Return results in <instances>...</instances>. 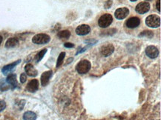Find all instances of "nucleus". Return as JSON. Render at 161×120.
<instances>
[{"mask_svg":"<svg viewBox=\"0 0 161 120\" xmlns=\"http://www.w3.org/2000/svg\"><path fill=\"white\" fill-rule=\"evenodd\" d=\"M91 66L90 62L86 59H83L78 62L76 69H77V72L80 74H85L90 71Z\"/></svg>","mask_w":161,"mask_h":120,"instance_id":"obj_1","label":"nucleus"},{"mask_svg":"<svg viewBox=\"0 0 161 120\" xmlns=\"http://www.w3.org/2000/svg\"><path fill=\"white\" fill-rule=\"evenodd\" d=\"M146 25L149 28H158L160 25V17L157 15H150L146 19Z\"/></svg>","mask_w":161,"mask_h":120,"instance_id":"obj_2","label":"nucleus"},{"mask_svg":"<svg viewBox=\"0 0 161 120\" xmlns=\"http://www.w3.org/2000/svg\"><path fill=\"white\" fill-rule=\"evenodd\" d=\"M50 40H51V37L49 35L45 34V33H39V34H36L33 37L32 42L34 44L43 45L49 43Z\"/></svg>","mask_w":161,"mask_h":120,"instance_id":"obj_3","label":"nucleus"},{"mask_svg":"<svg viewBox=\"0 0 161 120\" xmlns=\"http://www.w3.org/2000/svg\"><path fill=\"white\" fill-rule=\"evenodd\" d=\"M113 22L112 16L109 13L102 15L100 16V18L99 19L98 24L99 26L102 28H106L107 27H109Z\"/></svg>","mask_w":161,"mask_h":120,"instance_id":"obj_4","label":"nucleus"},{"mask_svg":"<svg viewBox=\"0 0 161 120\" xmlns=\"http://www.w3.org/2000/svg\"><path fill=\"white\" fill-rule=\"evenodd\" d=\"M146 54L151 59H155L158 56L159 51L155 46L150 45L146 48Z\"/></svg>","mask_w":161,"mask_h":120,"instance_id":"obj_5","label":"nucleus"},{"mask_svg":"<svg viewBox=\"0 0 161 120\" xmlns=\"http://www.w3.org/2000/svg\"><path fill=\"white\" fill-rule=\"evenodd\" d=\"M129 14V10L127 8H120L116 10L114 15L117 19L121 20L125 19Z\"/></svg>","mask_w":161,"mask_h":120,"instance_id":"obj_6","label":"nucleus"},{"mask_svg":"<svg viewBox=\"0 0 161 120\" xmlns=\"http://www.w3.org/2000/svg\"><path fill=\"white\" fill-rule=\"evenodd\" d=\"M150 9V5L147 2H143L139 3L137 6H136V11L140 14H144V13H147Z\"/></svg>","mask_w":161,"mask_h":120,"instance_id":"obj_7","label":"nucleus"},{"mask_svg":"<svg viewBox=\"0 0 161 120\" xmlns=\"http://www.w3.org/2000/svg\"><path fill=\"white\" fill-rule=\"evenodd\" d=\"M114 51V47L112 44H106L105 45L101 47L100 52L102 56H109L112 55Z\"/></svg>","mask_w":161,"mask_h":120,"instance_id":"obj_8","label":"nucleus"},{"mask_svg":"<svg viewBox=\"0 0 161 120\" xmlns=\"http://www.w3.org/2000/svg\"><path fill=\"white\" fill-rule=\"evenodd\" d=\"M140 24V19L137 16H134V17L129 18V19L126 21V27L129 28H135L138 27Z\"/></svg>","mask_w":161,"mask_h":120,"instance_id":"obj_9","label":"nucleus"},{"mask_svg":"<svg viewBox=\"0 0 161 120\" xmlns=\"http://www.w3.org/2000/svg\"><path fill=\"white\" fill-rule=\"evenodd\" d=\"M91 28L88 25H81L76 28V33L79 36H85L90 33Z\"/></svg>","mask_w":161,"mask_h":120,"instance_id":"obj_10","label":"nucleus"},{"mask_svg":"<svg viewBox=\"0 0 161 120\" xmlns=\"http://www.w3.org/2000/svg\"><path fill=\"white\" fill-rule=\"evenodd\" d=\"M6 82L11 86V89H15V88H16L18 87V82L17 80H16V74L11 73V74L8 75L7 79H6Z\"/></svg>","mask_w":161,"mask_h":120,"instance_id":"obj_11","label":"nucleus"},{"mask_svg":"<svg viewBox=\"0 0 161 120\" xmlns=\"http://www.w3.org/2000/svg\"><path fill=\"white\" fill-rule=\"evenodd\" d=\"M38 88H39V82L37 79H33L30 81L27 85V87H26L27 91L31 93L36 92Z\"/></svg>","mask_w":161,"mask_h":120,"instance_id":"obj_12","label":"nucleus"},{"mask_svg":"<svg viewBox=\"0 0 161 120\" xmlns=\"http://www.w3.org/2000/svg\"><path fill=\"white\" fill-rule=\"evenodd\" d=\"M21 62V60H17L16 62H14L11 63V64H9L8 65H5V67H3L2 69V72L4 75H8L9 74L10 72H11V71H12L13 69L18 64H19V63Z\"/></svg>","mask_w":161,"mask_h":120,"instance_id":"obj_13","label":"nucleus"},{"mask_svg":"<svg viewBox=\"0 0 161 120\" xmlns=\"http://www.w3.org/2000/svg\"><path fill=\"white\" fill-rule=\"evenodd\" d=\"M51 76H52V71H45L43 73L41 76V84L42 86H46L49 84L50 79H51Z\"/></svg>","mask_w":161,"mask_h":120,"instance_id":"obj_14","label":"nucleus"},{"mask_svg":"<svg viewBox=\"0 0 161 120\" xmlns=\"http://www.w3.org/2000/svg\"><path fill=\"white\" fill-rule=\"evenodd\" d=\"M25 71L27 75L29 76H32V77H35L38 73L37 71L34 68V67L31 64L26 65L25 67Z\"/></svg>","mask_w":161,"mask_h":120,"instance_id":"obj_15","label":"nucleus"},{"mask_svg":"<svg viewBox=\"0 0 161 120\" xmlns=\"http://www.w3.org/2000/svg\"><path fill=\"white\" fill-rule=\"evenodd\" d=\"M19 44V40L16 38H10L7 40L5 43V47L8 48H11L16 47Z\"/></svg>","mask_w":161,"mask_h":120,"instance_id":"obj_16","label":"nucleus"},{"mask_svg":"<svg viewBox=\"0 0 161 120\" xmlns=\"http://www.w3.org/2000/svg\"><path fill=\"white\" fill-rule=\"evenodd\" d=\"M23 119L24 120H36V114L32 111H27L23 115Z\"/></svg>","mask_w":161,"mask_h":120,"instance_id":"obj_17","label":"nucleus"},{"mask_svg":"<svg viewBox=\"0 0 161 120\" xmlns=\"http://www.w3.org/2000/svg\"><path fill=\"white\" fill-rule=\"evenodd\" d=\"M71 36V32L68 30H64V31H59L57 33V36L59 39H69Z\"/></svg>","mask_w":161,"mask_h":120,"instance_id":"obj_18","label":"nucleus"},{"mask_svg":"<svg viewBox=\"0 0 161 120\" xmlns=\"http://www.w3.org/2000/svg\"><path fill=\"white\" fill-rule=\"evenodd\" d=\"M9 88H11V86L8 84V82L5 80L2 79L0 80V91H8Z\"/></svg>","mask_w":161,"mask_h":120,"instance_id":"obj_19","label":"nucleus"},{"mask_svg":"<svg viewBox=\"0 0 161 120\" xmlns=\"http://www.w3.org/2000/svg\"><path fill=\"white\" fill-rule=\"evenodd\" d=\"M139 36H140V37L152 38L154 36V33L151 31L146 30V31H143V32H141L140 34H139Z\"/></svg>","mask_w":161,"mask_h":120,"instance_id":"obj_20","label":"nucleus"},{"mask_svg":"<svg viewBox=\"0 0 161 120\" xmlns=\"http://www.w3.org/2000/svg\"><path fill=\"white\" fill-rule=\"evenodd\" d=\"M46 52H47V49H43L40 51V52H39L37 53V54H36V56L35 57L36 62H39L40 60H42V59L43 57H44L45 54Z\"/></svg>","mask_w":161,"mask_h":120,"instance_id":"obj_21","label":"nucleus"},{"mask_svg":"<svg viewBox=\"0 0 161 120\" xmlns=\"http://www.w3.org/2000/svg\"><path fill=\"white\" fill-rule=\"evenodd\" d=\"M65 56V52H62L59 55L57 61H56V68H59V67L62 64L63 59H64Z\"/></svg>","mask_w":161,"mask_h":120,"instance_id":"obj_22","label":"nucleus"},{"mask_svg":"<svg viewBox=\"0 0 161 120\" xmlns=\"http://www.w3.org/2000/svg\"><path fill=\"white\" fill-rule=\"evenodd\" d=\"M5 108H6L5 102H4L3 100H0V112L2 111L3 110H5Z\"/></svg>","mask_w":161,"mask_h":120,"instance_id":"obj_23","label":"nucleus"},{"mask_svg":"<svg viewBox=\"0 0 161 120\" xmlns=\"http://www.w3.org/2000/svg\"><path fill=\"white\" fill-rule=\"evenodd\" d=\"M27 80V76H26L25 73H22L20 76V82L21 83H25Z\"/></svg>","mask_w":161,"mask_h":120,"instance_id":"obj_24","label":"nucleus"},{"mask_svg":"<svg viewBox=\"0 0 161 120\" xmlns=\"http://www.w3.org/2000/svg\"><path fill=\"white\" fill-rule=\"evenodd\" d=\"M112 5V0H108L105 4V8L106 9H109Z\"/></svg>","mask_w":161,"mask_h":120,"instance_id":"obj_25","label":"nucleus"},{"mask_svg":"<svg viewBox=\"0 0 161 120\" xmlns=\"http://www.w3.org/2000/svg\"><path fill=\"white\" fill-rule=\"evenodd\" d=\"M156 8L158 11V12H160V0H157L156 2Z\"/></svg>","mask_w":161,"mask_h":120,"instance_id":"obj_26","label":"nucleus"},{"mask_svg":"<svg viewBox=\"0 0 161 120\" xmlns=\"http://www.w3.org/2000/svg\"><path fill=\"white\" fill-rule=\"evenodd\" d=\"M64 46L67 48H73V47H74V45L72 44V43L66 42V43H65Z\"/></svg>","mask_w":161,"mask_h":120,"instance_id":"obj_27","label":"nucleus"},{"mask_svg":"<svg viewBox=\"0 0 161 120\" xmlns=\"http://www.w3.org/2000/svg\"><path fill=\"white\" fill-rule=\"evenodd\" d=\"M2 36H0V45H1L2 44Z\"/></svg>","mask_w":161,"mask_h":120,"instance_id":"obj_28","label":"nucleus"},{"mask_svg":"<svg viewBox=\"0 0 161 120\" xmlns=\"http://www.w3.org/2000/svg\"><path fill=\"white\" fill-rule=\"evenodd\" d=\"M130 1H132V2H136V1H137V0H130Z\"/></svg>","mask_w":161,"mask_h":120,"instance_id":"obj_29","label":"nucleus"},{"mask_svg":"<svg viewBox=\"0 0 161 120\" xmlns=\"http://www.w3.org/2000/svg\"><path fill=\"white\" fill-rule=\"evenodd\" d=\"M146 1H150V0H146Z\"/></svg>","mask_w":161,"mask_h":120,"instance_id":"obj_30","label":"nucleus"}]
</instances>
